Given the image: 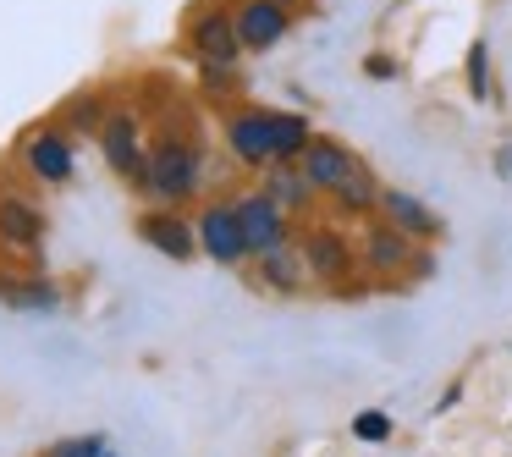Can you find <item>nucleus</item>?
<instances>
[{"mask_svg": "<svg viewBox=\"0 0 512 457\" xmlns=\"http://www.w3.org/2000/svg\"><path fill=\"white\" fill-rule=\"evenodd\" d=\"M149 188H155V199H188L193 188H199V149L188 144V138H160L155 149H149Z\"/></svg>", "mask_w": 512, "mask_h": 457, "instance_id": "nucleus-1", "label": "nucleus"}, {"mask_svg": "<svg viewBox=\"0 0 512 457\" xmlns=\"http://www.w3.org/2000/svg\"><path fill=\"white\" fill-rule=\"evenodd\" d=\"M237 221H243L248 254H276V248H287V221H281V204L270 199L265 188L237 199Z\"/></svg>", "mask_w": 512, "mask_h": 457, "instance_id": "nucleus-2", "label": "nucleus"}, {"mask_svg": "<svg viewBox=\"0 0 512 457\" xmlns=\"http://www.w3.org/2000/svg\"><path fill=\"white\" fill-rule=\"evenodd\" d=\"M100 149H105V160H111L116 177H133V182H144V177H149V149H144V138H138V122H133L127 111L105 116V127H100Z\"/></svg>", "mask_w": 512, "mask_h": 457, "instance_id": "nucleus-3", "label": "nucleus"}, {"mask_svg": "<svg viewBox=\"0 0 512 457\" xmlns=\"http://www.w3.org/2000/svg\"><path fill=\"white\" fill-rule=\"evenodd\" d=\"M188 39L193 50H199V61H237L243 56V34H237V17L221 12V6H199L188 23Z\"/></svg>", "mask_w": 512, "mask_h": 457, "instance_id": "nucleus-4", "label": "nucleus"}, {"mask_svg": "<svg viewBox=\"0 0 512 457\" xmlns=\"http://www.w3.org/2000/svg\"><path fill=\"white\" fill-rule=\"evenodd\" d=\"M199 248L215 265H243L248 243H243V221H237V204H215L199 215Z\"/></svg>", "mask_w": 512, "mask_h": 457, "instance_id": "nucleus-5", "label": "nucleus"}, {"mask_svg": "<svg viewBox=\"0 0 512 457\" xmlns=\"http://www.w3.org/2000/svg\"><path fill=\"white\" fill-rule=\"evenodd\" d=\"M232 17H237V34H243L248 50H276L292 28V6H276V0H243Z\"/></svg>", "mask_w": 512, "mask_h": 457, "instance_id": "nucleus-6", "label": "nucleus"}, {"mask_svg": "<svg viewBox=\"0 0 512 457\" xmlns=\"http://www.w3.org/2000/svg\"><path fill=\"white\" fill-rule=\"evenodd\" d=\"M298 166H303V177H309L320 193H336L347 177H353L358 155L347 144H336V138H309V149H303Z\"/></svg>", "mask_w": 512, "mask_h": 457, "instance_id": "nucleus-7", "label": "nucleus"}, {"mask_svg": "<svg viewBox=\"0 0 512 457\" xmlns=\"http://www.w3.org/2000/svg\"><path fill=\"white\" fill-rule=\"evenodd\" d=\"M138 237H144L155 254H166V259H193L199 254V226H188V221H177L171 210H149V215H138Z\"/></svg>", "mask_w": 512, "mask_h": 457, "instance_id": "nucleus-8", "label": "nucleus"}, {"mask_svg": "<svg viewBox=\"0 0 512 457\" xmlns=\"http://www.w3.org/2000/svg\"><path fill=\"white\" fill-rule=\"evenodd\" d=\"M23 166L34 171L39 182H72V144L61 133H28V144H23Z\"/></svg>", "mask_w": 512, "mask_h": 457, "instance_id": "nucleus-9", "label": "nucleus"}, {"mask_svg": "<svg viewBox=\"0 0 512 457\" xmlns=\"http://www.w3.org/2000/svg\"><path fill=\"white\" fill-rule=\"evenodd\" d=\"M380 210H386V221L402 226L413 243H430V237H441V215H435L424 199L402 193V188H386V193H380Z\"/></svg>", "mask_w": 512, "mask_h": 457, "instance_id": "nucleus-10", "label": "nucleus"}, {"mask_svg": "<svg viewBox=\"0 0 512 457\" xmlns=\"http://www.w3.org/2000/svg\"><path fill=\"white\" fill-rule=\"evenodd\" d=\"M265 138H270V166H298L314 127L298 111H265Z\"/></svg>", "mask_w": 512, "mask_h": 457, "instance_id": "nucleus-11", "label": "nucleus"}, {"mask_svg": "<svg viewBox=\"0 0 512 457\" xmlns=\"http://www.w3.org/2000/svg\"><path fill=\"white\" fill-rule=\"evenodd\" d=\"M364 259H369V270H380V276H397V270L413 265V237L402 232V226L380 221V226L364 232Z\"/></svg>", "mask_w": 512, "mask_h": 457, "instance_id": "nucleus-12", "label": "nucleus"}, {"mask_svg": "<svg viewBox=\"0 0 512 457\" xmlns=\"http://www.w3.org/2000/svg\"><path fill=\"white\" fill-rule=\"evenodd\" d=\"M303 265L320 281H342L347 270H353V243H347L342 232H309L303 237Z\"/></svg>", "mask_w": 512, "mask_h": 457, "instance_id": "nucleus-13", "label": "nucleus"}, {"mask_svg": "<svg viewBox=\"0 0 512 457\" xmlns=\"http://www.w3.org/2000/svg\"><path fill=\"white\" fill-rule=\"evenodd\" d=\"M226 144L243 166H270V138H265V111H237L226 122Z\"/></svg>", "mask_w": 512, "mask_h": 457, "instance_id": "nucleus-14", "label": "nucleus"}, {"mask_svg": "<svg viewBox=\"0 0 512 457\" xmlns=\"http://www.w3.org/2000/svg\"><path fill=\"white\" fill-rule=\"evenodd\" d=\"M45 237V215L28 210L17 193H0V243H17V248H34Z\"/></svg>", "mask_w": 512, "mask_h": 457, "instance_id": "nucleus-15", "label": "nucleus"}, {"mask_svg": "<svg viewBox=\"0 0 512 457\" xmlns=\"http://www.w3.org/2000/svg\"><path fill=\"white\" fill-rule=\"evenodd\" d=\"M265 193L281 204V210H303L314 193V182L303 177V166H265Z\"/></svg>", "mask_w": 512, "mask_h": 457, "instance_id": "nucleus-16", "label": "nucleus"}, {"mask_svg": "<svg viewBox=\"0 0 512 457\" xmlns=\"http://www.w3.org/2000/svg\"><path fill=\"white\" fill-rule=\"evenodd\" d=\"M303 259L292 248H276V254H259V287H276V292H298L303 287Z\"/></svg>", "mask_w": 512, "mask_h": 457, "instance_id": "nucleus-17", "label": "nucleus"}, {"mask_svg": "<svg viewBox=\"0 0 512 457\" xmlns=\"http://www.w3.org/2000/svg\"><path fill=\"white\" fill-rule=\"evenodd\" d=\"M380 193H386V188H380V182L369 177V166L358 160L353 177H347L342 188H336V204H342V210H353V215H364V210H375V204H380Z\"/></svg>", "mask_w": 512, "mask_h": 457, "instance_id": "nucleus-18", "label": "nucleus"}, {"mask_svg": "<svg viewBox=\"0 0 512 457\" xmlns=\"http://www.w3.org/2000/svg\"><path fill=\"white\" fill-rule=\"evenodd\" d=\"M6 303L23 314H45L61 303V292H56V281H6Z\"/></svg>", "mask_w": 512, "mask_h": 457, "instance_id": "nucleus-19", "label": "nucleus"}, {"mask_svg": "<svg viewBox=\"0 0 512 457\" xmlns=\"http://www.w3.org/2000/svg\"><path fill=\"white\" fill-rule=\"evenodd\" d=\"M468 94H474V100H485V94H490V45H485V39L468 45Z\"/></svg>", "mask_w": 512, "mask_h": 457, "instance_id": "nucleus-20", "label": "nucleus"}, {"mask_svg": "<svg viewBox=\"0 0 512 457\" xmlns=\"http://www.w3.org/2000/svg\"><path fill=\"white\" fill-rule=\"evenodd\" d=\"M353 435H358V441H386V435H391V419H386L380 408H364V413L353 419Z\"/></svg>", "mask_w": 512, "mask_h": 457, "instance_id": "nucleus-21", "label": "nucleus"}, {"mask_svg": "<svg viewBox=\"0 0 512 457\" xmlns=\"http://www.w3.org/2000/svg\"><path fill=\"white\" fill-rule=\"evenodd\" d=\"M50 457H105V435H78V441L50 446Z\"/></svg>", "mask_w": 512, "mask_h": 457, "instance_id": "nucleus-22", "label": "nucleus"}, {"mask_svg": "<svg viewBox=\"0 0 512 457\" xmlns=\"http://www.w3.org/2000/svg\"><path fill=\"white\" fill-rule=\"evenodd\" d=\"M72 122H78L83 133H100V127H105V105L100 100H78V105H72Z\"/></svg>", "mask_w": 512, "mask_h": 457, "instance_id": "nucleus-23", "label": "nucleus"}, {"mask_svg": "<svg viewBox=\"0 0 512 457\" xmlns=\"http://www.w3.org/2000/svg\"><path fill=\"white\" fill-rule=\"evenodd\" d=\"M364 72L375 83H391V78H397V61H391V56H364Z\"/></svg>", "mask_w": 512, "mask_h": 457, "instance_id": "nucleus-24", "label": "nucleus"}, {"mask_svg": "<svg viewBox=\"0 0 512 457\" xmlns=\"http://www.w3.org/2000/svg\"><path fill=\"white\" fill-rule=\"evenodd\" d=\"M496 171H501V177H512V144H507V149H501V160H496Z\"/></svg>", "mask_w": 512, "mask_h": 457, "instance_id": "nucleus-25", "label": "nucleus"}, {"mask_svg": "<svg viewBox=\"0 0 512 457\" xmlns=\"http://www.w3.org/2000/svg\"><path fill=\"white\" fill-rule=\"evenodd\" d=\"M276 6H298V0H276Z\"/></svg>", "mask_w": 512, "mask_h": 457, "instance_id": "nucleus-26", "label": "nucleus"}]
</instances>
